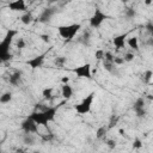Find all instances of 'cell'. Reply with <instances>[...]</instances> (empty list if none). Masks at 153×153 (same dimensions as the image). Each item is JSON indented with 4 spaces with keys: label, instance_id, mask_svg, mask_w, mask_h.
<instances>
[{
    "label": "cell",
    "instance_id": "15",
    "mask_svg": "<svg viewBox=\"0 0 153 153\" xmlns=\"http://www.w3.org/2000/svg\"><path fill=\"white\" fill-rule=\"evenodd\" d=\"M35 20V18H33V16H32V13L31 12H24V14H22V17H20V22L24 24V25H30L32 22Z\"/></svg>",
    "mask_w": 153,
    "mask_h": 153
},
{
    "label": "cell",
    "instance_id": "33",
    "mask_svg": "<svg viewBox=\"0 0 153 153\" xmlns=\"http://www.w3.org/2000/svg\"><path fill=\"white\" fill-rule=\"evenodd\" d=\"M16 153H25V152H24L22 148H19V149H17V151H16Z\"/></svg>",
    "mask_w": 153,
    "mask_h": 153
},
{
    "label": "cell",
    "instance_id": "3",
    "mask_svg": "<svg viewBox=\"0 0 153 153\" xmlns=\"http://www.w3.org/2000/svg\"><path fill=\"white\" fill-rule=\"evenodd\" d=\"M80 29H81V25L79 23H73V24H68V25H60L57 27V33L65 41V43H69L71 41H73V38L75 37V35L79 32Z\"/></svg>",
    "mask_w": 153,
    "mask_h": 153
},
{
    "label": "cell",
    "instance_id": "27",
    "mask_svg": "<svg viewBox=\"0 0 153 153\" xmlns=\"http://www.w3.org/2000/svg\"><path fill=\"white\" fill-rule=\"evenodd\" d=\"M106 146L110 148V149H115L116 148V141L114 139H108L106 140Z\"/></svg>",
    "mask_w": 153,
    "mask_h": 153
},
{
    "label": "cell",
    "instance_id": "6",
    "mask_svg": "<svg viewBox=\"0 0 153 153\" xmlns=\"http://www.w3.org/2000/svg\"><path fill=\"white\" fill-rule=\"evenodd\" d=\"M73 72L76 74L78 78H86V79H91L92 78V67H91V65L88 62L75 67L73 69Z\"/></svg>",
    "mask_w": 153,
    "mask_h": 153
},
{
    "label": "cell",
    "instance_id": "5",
    "mask_svg": "<svg viewBox=\"0 0 153 153\" xmlns=\"http://www.w3.org/2000/svg\"><path fill=\"white\" fill-rule=\"evenodd\" d=\"M106 19H109V16L106 13H104L100 8H96L93 14L88 19V24H90V26L92 29H98Z\"/></svg>",
    "mask_w": 153,
    "mask_h": 153
},
{
    "label": "cell",
    "instance_id": "20",
    "mask_svg": "<svg viewBox=\"0 0 153 153\" xmlns=\"http://www.w3.org/2000/svg\"><path fill=\"white\" fill-rule=\"evenodd\" d=\"M103 66H104L105 71H108L109 73H111V74H115V73H116V66H115L114 63H111V62H105V61H103Z\"/></svg>",
    "mask_w": 153,
    "mask_h": 153
},
{
    "label": "cell",
    "instance_id": "31",
    "mask_svg": "<svg viewBox=\"0 0 153 153\" xmlns=\"http://www.w3.org/2000/svg\"><path fill=\"white\" fill-rule=\"evenodd\" d=\"M39 37H41V38H42V41H43V42H45V43H48V42H49V38H50V37H49V35H39Z\"/></svg>",
    "mask_w": 153,
    "mask_h": 153
},
{
    "label": "cell",
    "instance_id": "28",
    "mask_svg": "<svg viewBox=\"0 0 153 153\" xmlns=\"http://www.w3.org/2000/svg\"><path fill=\"white\" fill-rule=\"evenodd\" d=\"M141 147H142V142H141V140H140V139H135L134 142H133V148L139 149V148H141Z\"/></svg>",
    "mask_w": 153,
    "mask_h": 153
},
{
    "label": "cell",
    "instance_id": "22",
    "mask_svg": "<svg viewBox=\"0 0 153 153\" xmlns=\"http://www.w3.org/2000/svg\"><path fill=\"white\" fill-rule=\"evenodd\" d=\"M66 62H67V59H66L65 56H57V57H55V60H54V63H55L57 67H63V66L66 65Z\"/></svg>",
    "mask_w": 153,
    "mask_h": 153
},
{
    "label": "cell",
    "instance_id": "19",
    "mask_svg": "<svg viewBox=\"0 0 153 153\" xmlns=\"http://www.w3.org/2000/svg\"><path fill=\"white\" fill-rule=\"evenodd\" d=\"M108 130H109L108 126H102V127H99V128L97 129V131H96V137H97V139H103V137H105Z\"/></svg>",
    "mask_w": 153,
    "mask_h": 153
},
{
    "label": "cell",
    "instance_id": "13",
    "mask_svg": "<svg viewBox=\"0 0 153 153\" xmlns=\"http://www.w3.org/2000/svg\"><path fill=\"white\" fill-rule=\"evenodd\" d=\"M126 38H127V33L117 35V36H115L112 38V43L117 49H122L124 47V44H126Z\"/></svg>",
    "mask_w": 153,
    "mask_h": 153
},
{
    "label": "cell",
    "instance_id": "35",
    "mask_svg": "<svg viewBox=\"0 0 153 153\" xmlns=\"http://www.w3.org/2000/svg\"><path fill=\"white\" fill-rule=\"evenodd\" d=\"M0 153H2V151H1V147H0Z\"/></svg>",
    "mask_w": 153,
    "mask_h": 153
},
{
    "label": "cell",
    "instance_id": "32",
    "mask_svg": "<svg viewBox=\"0 0 153 153\" xmlns=\"http://www.w3.org/2000/svg\"><path fill=\"white\" fill-rule=\"evenodd\" d=\"M61 82L62 84H69V76H62Z\"/></svg>",
    "mask_w": 153,
    "mask_h": 153
},
{
    "label": "cell",
    "instance_id": "18",
    "mask_svg": "<svg viewBox=\"0 0 153 153\" xmlns=\"http://www.w3.org/2000/svg\"><path fill=\"white\" fill-rule=\"evenodd\" d=\"M23 142H24L25 145H27V146H32V145H35V142H36V137H35L33 134H24V136H23Z\"/></svg>",
    "mask_w": 153,
    "mask_h": 153
},
{
    "label": "cell",
    "instance_id": "8",
    "mask_svg": "<svg viewBox=\"0 0 153 153\" xmlns=\"http://www.w3.org/2000/svg\"><path fill=\"white\" fill-rule=\"evenodd\" d=\"M22 130L25 134H37L38 133V126L29 117H26L23 122H22Z\"/></svg>",
    "mask_w": 153,
    "mask_h": 153
},
{
    "label": "cell",
    "instance_id": "24",
    "mask_svg": "<svg viewBox=\"0 0 153 153\" xmlns=\"http://www.w3.org/2000/svg\"><path fill=\"white\" fill-rule=\"evenodd\" d=\"M16 45H17V48H18V49H24V48L26 47V42H25V39H24L23 37H19V38L17 39Z\"/></svg>",
    "mask_w": 153,
    "mask_h": 153
},
{
    "label": "cell",
    "instance_id": "16",
    "mask_svg": "<svg viewBox=\"0 0 153 153\" xmlns=\"http://www.w3.org/2000/svg\"><path fill=\"white\" fill-rule=\"evenodd\" d=\"M126 42H127V44H128L129 48H131V49H134V50H139L140 45H139V38H137V37H135V36L129 37Z\"/></svg>",
    "mask_w": 153,
    "mask_h": 153
},
{
    "label": "cell",
    "instance_id": "34",
    "mask_svg": "<svg viewBox=\"0 0 153 153\" xmlns=\"http://www.w3.org/2000/svg\"><path fill=\"white\" fill-rule=\"evenodd\" d=\"M32 153H42V152H41V151H33Z\"/></svg>",
    "mask_w": 153,
    "mask_h": 153
},
{
    "label": "cell",
    "instance_id": "25",
    "mask_svg": "<svg viewBox=\"0 0 153 153\" xmlns=\"http://www.w3.org/2000/svg\"><path fill=\"white\" fill-rule=\"evenodd\" d=\"M134 57H135V55H134L133 53H126L122 59H123L124 62H131V61L134 60Z\"/></svg>",
    "mask_w": 153,
    "mask_h": 153
},
{
    "label": "cell",
    "instance_id": "26",
    "mask_svg": "<svg viewBox=\"0 0 153 153\" xmlns=\"http://www.w3.org/2000/svg\"><path fill=\"white\" fill-rule=\"evenodd\" d=\"M104 50L103 49H98V50H96V53H94V57L97 59V60H103L104 59Z\"/></svg>",
    "mask_w": 153,
    "mask_h": 153
},
{
    "label": "cell",
    "instance_id": "23",
    "mask_svg": "<svg viewBox=\"0 0 153 153\" xmlns=\"http://www.w3.org/2000/svg\"><path fill=\"white\" fill-rule=\"evenodd\" d=\"M153 76V72L151 69H147L145 73H143V81L145 82H151V79Z\"/></svg>",
    "mask_w": 153,
    "mask_h": 153
},
{
    "label": "cell",
    "instance_id": "12",
    "mask_svg": "<svg viewBox=\"0 0 153 153\" xmlns=\"http://www.w3.org/2000/svg\"><path fill=\"white\" fill-rule=\"evenodd\" d=\"M54 13H55V10L54 8H47V10H44L41 13V16H39L38 22H41V23H48L51 19V17L54 16Z\"/></svg>",
    "mask_w": 153,
    "mask_h": 153
},
{
    "label": "cell",
    "instance_id": "7",
    "mask_svg": "<svg viewBox=\"0 0 153 153\" xmlns=\"http://www.w3.org/2000/svg\"><path fill=\"white\" fill-rule=\"evenodd\" d=\"M133 110L135 112V115L137 117H145L146 114H147V110H146V100L143 97H139L134 104H133Z\"/></svg>",
    "mask_w": 153,
    "mask_h": 153
},
{
    "label": "cell",
    "instance_id": "9",
    "mask_svg": "<svg viewBox=\"0 0 153 153\" xmlns=\"http://www.w3.org/2000/svg\"><path fill=\"white\" fill-rule=\"evenodd\" d=\"M47 54H48V51H45V53H43V54H39V55H37V56H35V57L27 60V61H26V65H27L30 68H32V69L39 68V67L43 65Z\"/></svg>",
    "mask_w": 153,
    "mask_h": 153
},
{
    "label": "cell",
    "instance_id": "17",
    "mask_svg": "<svg viewBox=\"0 0 153 153\" xmlns=\"http://www.w3.org/2000/svg\"><path fill=\"white\" fill-rule=\"evenodd\" d=\"M13 98V94L11 91H6L2 94H0V103L1 104H8Z\"/></svg>",
    "mask_w": 153,
    "mask_h": 153
},
{
    "label": "cell",
    "instance_id": "21",
    "mask_svg": "<svg viewBox=\"0 0 153 153\" xmlns=\"http://www.w3.org/2000/svg\"><path fill=\"white\" fill-rule=\"evenodd\" d=\"M53 91H54V90H53L51 87H45V88L42 91L43 98H44V99H48V100L51 99V98H53Z\"/></svg>",
    "mask_w": 153,
    "mask_h": 153
},
{
    "label": "cell",
    "instance_id": "30",
    "mask_svg": "<svg viewBox=\"0 0 153 153\" xmlns=\"http://www.w3.org/2000/svg\"><path fill=\"white\" fill-rule=\"evenodd\" d=\"M122 63H124V61H123L122 57H115V59H114V65H115V66H116V65H122Z\"/></svg>",
    "mask_w": 153,
    "mask_h": 153
},
{
    "label": "cell",
    "instance_id": "1",
    "mask_svg": "<svg viewBox=\"0 0 153 153\" xmlns=\"http://www.w3.org/2000/svg\"><path fill=\"white\" fill-rule=\"evenodd\" d=\"M61 105L62 104H59V105H55V106H48L43 110H35L27 117L31 118L37 126L48 127V123L55 121L56 114H57L59 109L61 108Z\"/></svg>",
    "mask_w": 153,
    "mask_h": 153
},
{
    "label": "cell",
    "instance_id": "29",
    "mask_svg": "<svg viewBox=\"0 0 153 153\" xmlns=\"http://www.w3.org/2000/svg\"><path fill=\"white\" fill-rule=\"evenodd\" d=\"M135 16H136V12H135L134 10L129 8V10L126 11V17H127V18H133V17H135Z\"/></svg>",
    "mask_w": 153,
    "mask_h": 153
},
{
    "label": "cell",
    "instance_id": "11",
    "mask_svg": "<svg viewBox=\"0 0 153 153\" xmlns=\"http://www.w3.org/2000/svg\"><path fill=\"white\" fill-rule=\"evenodd\" d=\"M73 93H74V90L69 84H62V86H61V96L63 97L65 100L71 99Z\"/></svg>",
    "mask_w": 153,
    "mask_h": 153
},
{
    "label": "cell",
    "instance_id": "14",
    "mask_svg": "<svg viewBox=\"0 0 153 153\" xmlns=\"http://www.w3.org/2000/svg\"><path fill=\"white\" fill-rule=\"evenodd\" d=\"M20 80H22V72H20V71H16V72H13L12 74H10L8 82H10L12 86H17V85H19Z\"/></svg>",
    "mask_w": 153,
    "mask_h": 153
},
{
    "label": "cell",
    "instance_id": "4",
    "mask_svg": "<svg viewBox=\"0 0 153 153\" xmlns=\"http://www.w3.org/2000/svg\"><path fill=\"white\" fill-rule=\"evenodd\" d=\"M94 97H96V92L94 91H91L79 104H76L74 106V110L76 111L78 115H86L91 111V108H92V104L94 102Z\"/></svg>",
    "mask_w": 153,
    "mask_h": 153
},
{
    "label": "cell",
    "instance_id": "2",
    "mask_svg": "<svg viewBox=\"0 0 153 153\" xmlns=\"http://www.w3.org/2000/svg\"><path fill=\"white\" fill-rule=\"evenodd\" d=\"M17 35H18L17 30L8 29L6 31L4 38L0 41V62H7L13 57V55L11 53V45Z\"/></svg>",
    "mask_w": 153,
    "mask_h": 153
},
{
    "label": "cell",
    "instance_id": "10",
    "mask_svg": "<svg viewBox=\"0 0 153 153\" xmlns=\"http://www.w3.org/2000/svg\"><path fill=\"white\" fill-rule=\"evenodd\" d=\"M8 8L14 12H26V2L24 0H14L8 2Z\"/></svg>",
    "mask_w": 153,
    "mask_h": 153
}]
</instances>
